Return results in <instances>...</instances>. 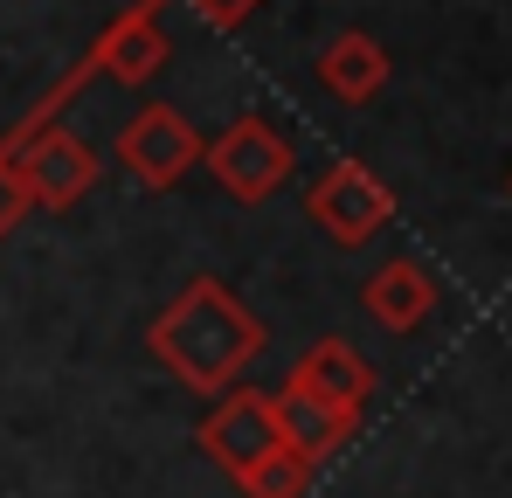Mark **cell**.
Wrapping results in <instances>:
<instances>
[{"instance_id": "cell-6", "label": "cell", "mask_w": 512, "mask_h": 498, "mask_svg": "<svg viewBox=\"0 0 512 498\" xmlns=\"http://www.w3.org/2000/svg\"><path fill=\"white\" fill-rule=\"evenodd\" d=\"M14 173H21V187H28L35 208H77L90 187H97V153H90L77 132H35L14 153Z\"/></svg>"}, {"instance_id": "cell-4", "label": "cell", "mask_w": 512, "mask_h": 498, "mask_svg": "<svg viewBox=\"0 0 512 498\" xmlns=\"http://www.w3.org/2000/svg\"><path fill=\"white\" fill-rule=\"evenodd\" d=\"M201 132H194V118H180L173 104H146L132 125H125V139H118V160L125 173L139 180V187H180L194 166H201Z\"/></svg>"}, {"instance_id": "cell-10", "label": "cell", "mask_w": 512, "mask_h": 498, "mask_svg": "<svg viewBox=\"0 0 512 498\" xmlns=\"http://www.w3.org/2000/svg\"><path fill=\"white\" fill-rule=\"evenodd\" d=\"M319 83H326L340 104H367V97H381V83H388V49H381L374 35L346 28V35H333V42L319 49Z\"/></svg>"}, {"instance_id": "cell-12", "label": "cell", "mask_w": 512, "mask_h": 498, "mask_svg": "<svg viewBox=\"0 0 512 498\" xmlns=\"http://www.w3.org/2000/svg\"><path fill=\"white\" fill-rule=\"evenodd\" d=\"M312 471H319L312 457H298L291 443H277L270 457H256V464L243 471V478H236V485H243L250 498H305V485H312Z\"/></svg>"}, {"instance_id": "cell-9", "label": "cell", "mask_w": 512, "mask_h": 498, "mask_svg": "<svg viewBox=\"0 0 512 498\" xmlns=\"http://www.w3.org/2000/svg\"><path fill=\"white\" fill-rule=\"evenodd\" d=\"M353 422L360 415L333 409V402H319V395H305V388H277V429H284V443L298 450V457H312V464H326L333 450H340L346 436H353Z\"/></svg>"}, {"instance_id": "cell-13", "label": "cell", "mask_w": 512, "mask_h": 498, "mask_svg": "<svg viewBox=\"0 0 512 498\" xmlns=\"http://www.w3.org/2000/svg\"><path fill=\"white\" fill-rule=\"evenodd\" d=\"M28 208H35V201H28V187H21L14 160H0V243H7V236L28 222Z\"/></svg>"}, {"instance_id": "cell-3", "label": "cell", "mask_w": 512, "mask_h": 498, "mask_svg": "<svg viewBox=\"0 0 512 498\" xmlns=\"http://www.w3.org/2000/svg\"><path fill=\"white\" fill-rule=\"evenodd\" d=\"M305 208H312V222H319L340 249H360V243H374V236L395 222V187H388L374 166L340 160V166H326V173L312 180Z\"/></svg>"}, {"instance_id": "cell-2", "label": "cell", "mask_w": 512, "mask_h": 498, "mask_svg": "<svg viewBox=\"0 0 512 498\" xmlns=\"http://www.w3.org/2000/svg\"><path fill=\"white\" fill-rule=\"evenodd\" d=\"M201 166L215 173V187L229 194V201H270L284 180H291V139L270 125V118H236L222 139H208L201 146Z\"/></svg>"}, {"instance_id": "cell-11", "label": "cell", "mask_w": 512, "mask_h": 498, "mask_svg": "<svg viewBox=\"0 0 512 498\" xmlns=\"http://www.w3.org/2000/svg\"><path fill=\"white\" fill-rule=\"evenodd\" d=\"M97 63H104V77H111V83H153L173 63V42L160 35L153 14H125V21L104 35Z\"/></svg>"}, {"instance_id": "cell-14", "label": "cell", "mask_w": 512, "mask_h": 498, "mask_svg": "<svg viewBox=\"0 0 512 498\" xmlns=\"http://www.w3.org/2000/svg\"><path fill=\"white\" fill-rule=\"evenodd\" d=\"M194 7H201V14H208V21H215V28H236V21H243V14H250L256 0H194Z\"/></svg>"}, {"instance_id": "cell-8", "label": "cell", "mask_w": 512, "mask_h": 498, "mask_svg": "<svg viewBox=\"0 0 512 498\" xmlns=\"http://www.w3.org/2000/svg\"><path fill=\"white\" fill-rule=\"evenodd\" d=\"M291 388H305V395H319V402H333V409L360 415L367 395H374V367H367L346 339H319V346L291 367Z\"/></svg>"}, {"instance_id": "cell-1", "label": "cell", "mask_w": 512, "mask_h": 498, "mask_svg": "<svg viewBox=\"0 0 512 498\" xmlns=\"http://www.w3.org/2000/svg\"><path fill=\"white\" fill-rule=\"evenodd\" d=\"M256 353H263V326L250 319V305L229 284H215V277H194L153 319V360L194 395L236 388Z\"/></svg>"}, {"instance_id": "cell-7", "label": "cell", "mask_w": 512, "mask_h": 498, "mask_svg": "<svg viewBox=\"0 0 512 498\" xmlns=\"http://www.w3.org/2000/svg\"><path fill=\"white\" fill-rule=\"evenodd\" d=\"M367 319L388 332H416L436 312V277H429L416 256H395V263H381L374 277H367Z\"/></svg>"}, {"instance_id": "cell-5", "label": "cell", "mask_w": 512, "mask_h": 498, "mask_svg": "<svg viewBox=\"0 0 512 498\" xmlns=\"http://www.w3.org/2000/svg\"><path fill=\"white\" fill-rule=\"evenodd\" d=\"M277 443H284V429H277V395L222 388V395H215V409L201 415V450H208L229 478H243L256 457H270Z\"/></svg>"}]
</instances>
